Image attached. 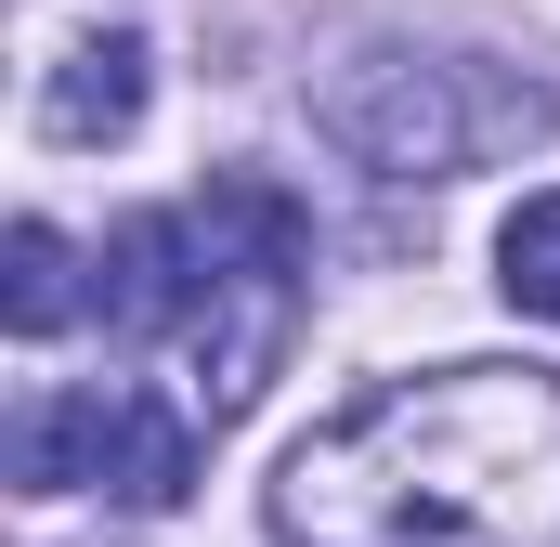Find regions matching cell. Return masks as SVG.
Segmentation results:
<instances>
[{
	"label": "cell",
	"mask_w": 560,
	"mask_h": 547,
	"mask_svg": "<svg viewBox=\"0 0 560 547\" xmlns=\"http://www.w3.org/2000/svg\"><path fill=\"white\" fill-rule=\"evenodd\" d=\"M495 287H509V313L560 326V196H522L495 222Z\"/></svg>",
	"instance_id": "ba28073f"
},
{
	"label": "cell",
	"mask_w": 560,
	"mask_h": 547,
	"mask_svg": "<svg viewBox=\"0 0 560 547\" xmlns=\"http://www.w3.org/2000/svg\"><path fill=\"white\" fill-rule=\"evenodd\" d=\"M287 547H560V379L548 365H430L378 379L287 443Z\"/></svg>",
	"instance_id": "6da1fadb"
},
{
	"label": "cell",
	"mask_w": 560,
	"mask_h": 547,
	"mask_svg": "<svg viewBox=\"0 0 560 547\" xmlns=\"http://www.w3.org/2000/svg\"><path fill=\"white\" fill-rule=\"evenodd\" d=\"M196 313V222L183 209H131L105 235V326L118 339H170Z\"/></svg>",
	"instance_id": "277c9868"
},
{
	"label": "cell",
	"mask_w": 560,
	"mask_h": 547,
	"mask_svg": "<svg viewBox=\"0 0 560 547\" xmlns=\"http://www.w3.org/2000/svg\"><path fill=\"white\" fill-rule=\"evenodd\" d=\"M143 92H156V53H143L131 26H105V39H79V53L52 66L39 131H52V143H131L143 131Z\"/></svg>",
	"instance_id": "5b68a950"
},
{
	"label": "cell",
	"mask_w": 560,
	"mask_h": 547,
	"mask_svg": "<svg viewBox=\"0 0 560 547\" xmlns=\"http://www.w3.org/2000/svg\"><path fill=\"white\" fill-rule=\"evenodd\" d=\"M300 261H313L300 196L261 183V170H209V196H196V313H183L196 417L209 430H235L275 392L287 339H300Z\"/></svg>",
	"instance_id": "7a4b0ae2"
},
{
	"label": "cell",
	"mask_w": 560,
	"mask_h": 547,
	"mask_svg": "<svg viewBox=\"0 0 560 547\" xmlns=\"http://www.w3.org/2000/svg\"><path fill=\"white\" fill-rule=\"evenodd\" d=\"M105 405L118 392H39L13 417V496H79L105 469Z\"/></svg>",
	"instance_id": "52a82bcc"
},
{
	"label": "cell",
	"mask_w": 560,
	"mask_h": 547,
	"mask_svg": "<svg viewBox=\"0 0 560 547\" xmlns=\"http://www.w3.org/2000/svg\"><path fill=\"white\" fill-rule=\"evenodd\" d=\"M560 105L522 79V92H482L469 66H430V53H365L352 79H326V131L352 143L365 170H392V183H443V170H469V156H495V143H535Z\"/></svg>",
	"instance_id": "3957f363"
},
{
	"label": "cell",
	"mask_w": 560,
	"mask_h": 547,
	"mask_svg": "<svg viewBox=\"0 0 560 547\" xmlns=\"http://www.w3.org/2000/svg\"><path fill=\"white\" fill-rule=\"evenodd\" d=\"M92 482H105L118 509H143V522H156V509H183V496H196V417L118 392V405H105V469H92Z\"/></svg>",
	"instance_id": "8992f818"
},
{
	"label": "cell",
	"mask_w": 560,
	"mask_h": 547,
	"mask_svg": "<svg viewBox=\"0 0 560 547\" xmlns=\"http://www.w3.org/2000/svg\"><path fill=\"white\" fill-rule=\"evenodd\" d=\"M0 313H13V339H52V326L79 313V287H66V235H52V222H13V248H0Z\"/></svg>",
	"instance_id": "9c48e42d"
}]
</instances>
